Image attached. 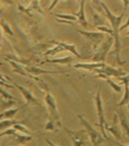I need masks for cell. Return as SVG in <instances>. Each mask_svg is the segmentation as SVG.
<instances>
[{
	"instance_id": "obj_1",
	"label": "cell",
	"mask_w": 129,
	"mask_h": 146,
	"mask_svg": "<svg viewBox=\"0 0 129 146\" xmlns=\"http://www.w3.org/2000/svg\"><path fill=\"white\" fill-rule=\"evenodd\" d=\"M102 7L104 10V15L106 17L111 25H112V30L114 32V51L112 52V54L115 55V60L119 66H122L126 62L122 60L120 57V51H122V42H120V25H122V18H124V13L119 15H115L108 7L105 5V2L102 1Z\"/></svg>"
},
{
	"instance_id": "obj_2",
	"label": "cell",
	"mask_w": 129,
	"mask_h": 146,
	"mask_svg": "<svg viewBox=\"0 0 129 146\" xmlns=\"http://www.w3.org/2000/svg\"><path fill=\"white\" fill-rule=\"evenodd\" d=\"M50 43L54 44L55 46L45 52V53H44L45 56H56L57 54L61 53V52L68 51V52H70L71 54H73V55H76L78 58H81V55H80V53L78 52V50H77L76 45L64 43V42H60V41H55V40L50 41Z\"/></svg>"
},
{
	"instance_id": "obj_3",
	"label": "cell",
	"mask_w": 129,
	"mask_h": 146,
	"mask_svg": "<svg viewBox=\"0 0 129 146\" xmlns=\"http://www.w3.org/2000/svg\"><path fill=\"white\" fill-rule=\"evenodd\" d=\"M112 45H114V36L113 35H108L100 45H97L94 50L92 62H103L105 63L106 56L109 53V50L112 47Z\"/></svg>"
},
{
	"instance_id": "obj_4",
	"label": "cell",
	"mask_w": 129,
	"mask_h": 146,
	"mask_svg": "<svg viewBox=\"0 0 129 146\" xmlns=\"http://www.w3.org/2000/svg\"><path fill=\"white\" fill-rule=\"evenodd\" d=\"M95 100V107H96V113H97V117H99V123H96V126H99L102 131V134L107 141H111V139L106 134V130H105V125H106V119H105V114H104V108H103V100L101 97V88H97L96 95L94 97Z\"/></svg>"
},
{
	"instance_id": "obj_5",
	"label": "cell",
	"mask_w": 129,
	"mask_h": 146,
	"mask_svg": "<svg viewBox=\"0 0 129 146\" xmlns=\"http://www.w3.org/2000/svg\"><path fill=\"white\" fill-rule=\"evenodd\" d=\"M77 117H78V119L80 120L81 124L83 125V127L86 129V133H88V136H89V139H90V142H91L93 145H100L104 141H107V139L103 136V134L99 133L92 125L88 122V120L84 119V117H83L82 114H78Z\"/></svg>"
},
{
	"instance_id": "obj_6",
	"label": "cell",
	"mask_w": 129,
	"mask_h": 146,
	"mask_svg": "<svg viewBox=\"0 0 129 146\" xmlns=\"http://www.w3.org/2000/svg\"><path fill=\"white\" fill-rule=\"evenodd\" d=\"M44 101L47 106V110H48V115L49 119H53L60 125L59 121H60V117L58 113V107H57V101L55 99V97L50 94L49 91H46L45 97H44Z\"/></svg>"
},
{
	"instance_id": "obj_7",
	"label": "cell",
	"mask_w": 129,
	"mask_h": 146,
	"mask_svg": "<svg viewBox=\"0 0 129 146\" xmlns=\"http://www.w3.org/2000/svg\"><path fill=\"white\" fill-rule=\"evenodd\" d=\"M79 34L81 35H83V36L86 37V40H89L90 42H92L93 43V47L95 48L97 45H100L105 38H106V33H104V32H102V31H84V30H79L77 29L76 30Z\"/></svg>"
},
{
	"instance_id": "obj_8",
	"label": "cell",
	"mask_w": 129,
	"mask_h": 146,
	"mask_svg": "<svg viewBox=\"0 0 129 146\" xmlns=\"http://www.w3.org/2000/svg\"><path fill=\"white\" fill-rule=\"evenodd\" d=\"M63 129H64V131L69 135V137L71 139L73 145L81 146V145H86V144H88L86 142V139H84V135H86V129L80 130V131H71L70 129H68V127H66V126H63Z\"/></svg>"
},
{
	"instance_id": "obj_9",
	"label": "cell",
	"mask_w": 129,
	"mask_h": 146,
	"mask_svg": "<svg viewBox=\"0 0 129 146\" xmlns=\"http://www.w3.org/2000/svg\"><path fill=\"white\" fill-rule=\"evenodd\" d=\"M93 72H95L96 74H104L106 75L107 77H120V76H124L126 75V72H124L122 68H116V67H113V66L109 65H105L102 68H95Z\"/></svg>"
},
{
	"instance_id": "obj_10",
	"label": "cell",
	"mask_w": 129,
	"mask_h": 146,
	"mask_svg": "<svg viewBox=\"0 0 129 146\" xmlns=\"http://www.w3.org/2000/svg\"><path fill=\"white\" fill-rule=\"evenodd\" d=\"M13 85H14V87L21 92V95L24 97V99H25V102L26 104H30V103H33V104H35V106H38V107H42V104L41 102H38V100L36 99L34 95L32 94V91H30L29 89H26L25 87H23L21 85H19V84H16L14 81H11Z\"/></svg>"
},
{
	"instance_id": "obj_11",
	"label": "cell",
	"mask_w": 129,
	"mask_h": 146,
	"mask_svg": "<svg viewBox=\"0 0 129 146\" xmlns=\"http://www.w3.org/2000/svg\"><path fill=\"white\" fill-rule=\"evenodd\" d=\"M118 121H119L118 114H114V117H113V123L111 125L106 123L105 130L107 132H109L117 141H120V139H122V132H120V129H122V127H119Z\"/></svg>"
},
{
	"instance_id": "obj_12",
	"label": "cell",
	"mask_w": 129,
	"mask_h": 146,
	"mask_svg": "<svg viewBox=\"0 0 129 146\" xmlns=\"http://www.w3.org/2000/svg\"><path fill=\"white\" fill-rule=\"evenodd\" d=\"M19 10L23 13H28L29 15H32V12H38V13H43V9L39 5V0H32L30 2L28 7H22V5L19 3Z\"/></svg>"
},
{
	"instance_id": "obj_13",
	"label": "cell",
	"mask_w": 129,
	"mask_h": 146,
	"mask_svg": "<svg viewBox=\"0 0 129 146\" xmlns=\"http://www.w3.org/2000/svg\"><path fill=\"white\" fill-rule=\"evenodd\" d=\"M86 0H81L79 2V10L77 12V21L79 24H81L83 28H89L90 24L89 22L86 20V11H84V5H86Z\"/></svg>"
},
{
	"instance_id": "obj_14",
	"label": "cell",
	"mask_w": 129,
	"mask_h": 146,
	"mask_svg": "<svg viewBox=\"0 0 129 146\" xmlns=\"http://www.w3.org/2000/svg\"><path fill=\"white\" fill-rule=\"evenodd\" d=\"M106 65L103 62H92V63H76L73 65V68L77 69H86V70H91L93 72L95 68H102Z\"/></svg>"
},
{
	"instance_id": "obj_15",
	"label": "cell",
	"mask_w": 129,
	"mask_h": 146,
	"mask_svg": "<svg viewBox=\"0 0 129 146\" xmlns=\"http://www.w3.org/2000/svg\"><path fill=\"white\" fill-rule=\"evenodd\" d=\"M25 70L28 73L32 74L33 77H35L37 79V76L38 75H44V74H58V73H64L63 70H45V69H42V68H38V67H35V66H24Z\"/></svg>"
},
{
	"instance_id": "obj_16",
	"label": "cell",
	"mask_w": 129,
	"mask_h": 146,
	"mask_svg": "<svg viewBox=\"0 0 129 146\" xmlns=\"http://www.w3.org/2000/svg\"><path fill=\"white\" fill-rule=\"evenodd\" d=\"M73 60V57L71 56H66V57H61V58H46L45 62H43L42 64L45 63H49V64H60V65H69Z\"/></svg>"
},
{
	"instance_id": "obj_17",
	"label": "cell",
	"mask_w": 129,
	"mask_h": 146,
	"mask_svg": "<svg viewBox=\"0 0 129 146\" xmlns=\"http://www.w3.org/2000/svg\"><path fill=\"white\" fill-rule=\"evenodd\" d=\"M118 119H119V123H120V127L122 130L124 131V133L126 134V136L129 139V123H128V120L126 119V115L122 111H119L118 113Z\"/></svg>"
},
{
	"instance_id": "obj_18",
	"label": "cell",
	"mask_w": 129,
	"mask_h": 146,
	"mask_svg": "<svg viewBox=\"0 0 129 146\" xmlns=\"http://www.w3.org/2000/svg\"><path fill=\"white\" fill-rule=\"evenodd\" d=\"M18 132L19 131H16V133L13 135L15 137V143H18V144H25L33 139V134H24V133L19 134Z\"/></svg>"
},
{
	"instance_id": "obj_19",
	"label": "cell",
	"mask_w": 129,
	"mask_h": 146,
	"mask_svg": "<svg viewBox=\"0 0 129 146\" xmlns=\"http://www.w3.org/2000/svg\"><path fill=\"white\" fill-rule=\"evenodd\" d=\"M93 11H92V18H93V27L94 28H97V27H100V25H104V23H105V18H103L102 15H100V12H97L96 10H94L92 9Z\"/></svg>"
},
{
	"instance_id": "obj_20",
	"label": "cell",
	"mask_w": 129,
	"mask_h": 146,
	"mask_svg": "<svg viewBox=\"0 0 129 146\" xmlns=\"http://www.w3.org/2000/svg\"><path fill=\"white\" fill-rule=\"evenodd\" d=\"M129 103V84L124 85V96H122V100L119 103H117V107L122 108L124 106H127Z\"/></svg>"
},
{
	"instance_id": "obj_21",
	"label": "cell",
	"mask_w": 129,
	"mask_h": 146,
	"mask_svg": "<svg viewBox=\"0 0 129 146\" xmlns=\"http://www.w3.org/2000/svg\"><path fill=\"white\" fill-rule=\"evenodd\" d=\"M21 108H15V109L6 110L5 112L0 113V120H1V119H12V117H14V115L19 112V110L21 109Z\"/></svg>"
},
{
	"instance_id": "obj_22",
	"label": "cell",
	"mask_w": 129,
	"mask_h": 146,
	"mask_svg": "<svg viewBox=\"0 0 129 146\" xmlns=\"http://www.w3.org/2000/svg\"><path fill=\"white\" fill-rule=\"evenodd\" d=\"M105 81L107 82L108 86L112 88L115 92H122V86H124L122 84H116L114 80H112V79H111V77H107V78L105 79Z\"/></svg>"
},
{
	"instance_id": "obj_23",
	"label": "cell",
	"mask_w": 129,
	"mask_h": 146,
	"mask_svg": "<svg viewBox=\"0 0 129 146\" xmlns=\"http://www.w3.org/2000/svg\"><path fill=\"white\" fill-rule=\"evenodd\" d=\"M16 123H19V121L12 120V119H6V120H3V121L0 122V130H7V129L13 126Z\"/></svg>"
},
{
	"instance_id": "obj_24",
	"label": "cell",
	"mask_w": 129,
	"mask_h": 146,
	"mask_svg": "<svg viewBox=\"0 0 129 146\" xmlns=\"http://www.w3.org/2000/svg\"><path fill=\"white\" fill-rule=\"evenodd\" d=\"M0 27H1V29L3 30L7 34H9V35H13V32H12V30H11V28H10L9 23H8L5 19H1V20H0Z\"/></svg>"
},
{
	"instance_id": "obj_25",
	"label": "cell",
	"mask_w": 129,
	"mask_h": 146,
	"mask_svg": "<svg viewBox=\"0 0 129 146\" xmlns=\"http://www.w3.org/2000/svg\"><path fill=\"white\" fill-rule=\"evenodd\" d=\"M55 18L58 19H63V20H67V21H76L77 20V15H63V13H54Z\"/></svg>"
},
{
	"instance_id": "obj_26",
	"label": "cell",
	"mask_w": 129,
	"mask_h": 146,
	"mask_svg": "<svg viewBox=\"0 0 129 146\" xmlns=\"http://www.w3.org/2000/svg\"><path fill=\"white\" fill-rule=\"evenodd\" d=\"M91 5H92V9L104 15V10H103V7H102V0H92Z\"/></svg>"
},
{
	"instance_id": "obj_27",
	"label": "cell",
	"mask_w": 129,
	"mask_h": 146,
	"mask_svg": "<svg viewBox=\"0 0 129 146\" xmlns=\"http://www.w3.org/2000/svg\"><path fill=\"white\" fill-rule=\"evenodd\" d=\"M57 124H58V123L55 121V120L49 119V120L47 121V123L45 124V130H46V131H56ZM58 125H59V124H58Z\"/></svg>"
},
{
	"instance_id": "obj_28",
	"label": "cell",
	"mask_w": 129,
	"mask_h": 146,
	"mask_svg": "<svg viewBox=\"0 0 129 146\" xmlns=\"http://www.w3.org/2000/svg\"><path fill=\"white\" fill-rule=\"evenodd\" d=\"M13 127H14L15 130H18L19 132H21V133H24V134H32V133H31V132H30L29 130L25 127V126H23V125L20 124V122L13 125Z\"/></svg>"
},
{
	"instance_id": "obj_29",
	"label": "cell",
	"mask_w": 129,
	"mask_h": 146,
	"mask_svg": "<svg viewBox=\"0 0 129 146\" xmlns=\"http://www.w3.org/2000/svg\"><path fill=\"white\" fill-rule=\"evenodd\" d=\"M0 95L2 96V98H3V99H7V100H15V101H18V100L15 99L13 96H11L10 94H8L7 91L2 90L1 88H0Z\"/></svg>"
},
{
	"instance_id": "obj_30",
	"label": "cell",
	"mask_w": 129,
	"mask_h": 146,
	"mask_svg": "<svg viewBox=\"0 0 129 146\" xmlns=\"http://www.w3.org/2000/svg\"><path fill=\"white\" fill-rule=\"evenodd\" d=\"M96 30L102 31V32L106 33V34H108V35H113V36H114V32H113V30L108 29V28H106L105 25H100V27H97V28H96Z\"/></svg>"
},
{
	"instance_id": "obj_31",
	"label": "cell",
	"mask_w": 129,
	"mask_h": 146,
	"mask_svg": "<svg viewBox=\"0 0 129 146\" xmlns=\"http://www.w3.org/2000/svg\"><path fill=\"white\" fill-rule=\"evenodd\" d=\"M116 79L119 81L120 84H122V85L129 84V74H126V75H124V76H120V77H117Z\"/></svg>"
},
{
	"instance_id": "obj_32",
	"label": "cell",
	"mask_w": 129,
	"mask_h": 146,
	"mask_svg": "<svg viewBox=\"0 0 129 146\" xmlns=\"http://www.w3.org/2000/svg\"><path fill=\"white\" fill-rule=\"evenodd\" d=\"M59 1H60V0H53V1H51V3H50V6L48 7V11H51L54 8L57 6V3L59 2Z\"/></svg>"
},
{
	"instance_id": "obj_33",
	"label": "cell",
	"mask_w": 129,
	"mask_h": 146,
	"mask_svg": "<svg viewBox=\"0 0 129 146\" xmlns=\"http://www.w3.org/2000/svg\"><path fill=\"white\" fill-rule=\"evenodd\" d=\"M127 28H129V17H128V19L126 20V22L120 25V31H124V30H126Z\"/></svg>"
},
{
	"instance_id": "obj_34",
	"label": "cell",
	"mask_w": 129,
	"mask_h": 146,
	"mask_svg": "<svg viewBox=\"0 0 129 146\" xmlns=\"http://www.w3.org/2000/svg\"><path fill=\"white\" fill-rule=\"evenodd\" d=\"M122 5H124V10H127V8L129 6V0H122Z\"/></svg>"
},
{
	"instance_id": "obj_35",
	"label": "cell",
	"mask_w": 129,
	"mask_h": 146,
	"mask_svg": "<svg viewBox=\"0 0 129 146\" xmlns=\"http://www.w3.org/2000/svg\"><path fill=\"white\" fill-rule=\"evenodd\" d=\"M125 35H126V36H128V35H129V30L126 32V33H125Z\"/></svg>"
},
{
	"instance_id": "obj_36",
	"label": "cell",
	"mask_w": 129,
	"mask_h": 146,
	"mask_svg": "<svg viewBox=\"0 0 129 146\" xmlns=\"http://www.w3.org/2000/svg\"><path fill=\"white\" fill-rule=\"evenodd\" d=\"M1 30L2 29H1V27H0V40H1Z\"/></svg>"
},
{
	"instance_id": "obj_37",
	"label": "cell",
	"mask_w": 129,
	"mask_h": 146,
	"mask_svg": "<svg viewBox=\"0 0 129 146\" xmlns=\"http://www.w3.org/2000/svg\"><path fill=\"white\" fill-rule=\"evenodd\" d=\"M127 107H128V112H129V103L127 104Z\"/></svg>"
},
{
	"instance_id": "obj_38",
	"label": "cell",
	"mask_w": 129,
	"mask_h": 146,
	"mask_svg": "<svg viewBox=\"0 0 129 146\" xmlns=\"http://www.w3.org/2000/svg\"><path fill=\"white\" fill-rule=\"evenodd\" d=\"M77 1H78V2H80V1H81V0H77Z\"/></svg>"
}]
</instances>
